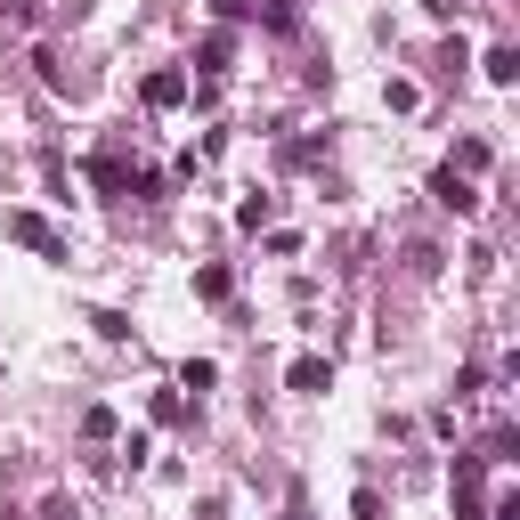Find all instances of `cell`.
Returning a JSON list of instances; mask_svg holds the SVG:
<instances>
[{"label": "cell", "instance_id": "cell-1", "mask_svg": "<svg viewBox=\"0 0 520 520\" xmlns=\"http://www.w3.org/2000/svg\"><path fill=\"white\" fill-rule=\"evenodd\" d=\"M9 236H17L25 252H49V260H65V236H57L41 212H9Z\"/></svg>", "mask_w": 520, "mask_h": 520}, {"label": "cell", "instance_id": "cell-2", "mask_svg": "<svg viewBox=\"0 0 520 520\" xmlns=\"http://www.w3.org/2000/svg\"><path fill=\"white\" fill-rule=\"evenodd\" d=\"M431 195H439V204H447V212H480V187H472L464 171H447V163L431 171Z\"/></svg>", "mask_w": 520, "mask_h": 520}, {"label": "cell", "instance_id": "cell-3", "mask_svg": "<svg viewBox=\"0 0 520 520\" xmlns=\"http://www.w3.org/2000/svg\"><path fill=\"white\" fill-rule=\"evenodd\" d=\"M90 179H98L106 195H122V187H130V163H122V147H98V155H90Z\"/></svg>", "mask_w": 520, "mask_h": 520}, {"label": "cell", "instance_id": "cell-4", "mask_svg": "<svg viewBox=\"0 0 520 520\" xmlns=\"http://www.w3.org/2000/svg\"><path fill=\"white\" fill-rule=\"evenodd\" d=\"M480 65H488V82H496V90H512V82H520V49H488Z\"/></svg>", "mask_w": 520, "mask_h": 520}, {"label": "cell", "instance_id": "cell-5", "mask_svg": "<svg viewBox=\"0 0 520 520\" xmlns=\"http://www.w3.org/2000/svg\"><path fill=\"white\" fill-rule=\"evenodd\" d=\"M179 90H187L179 74H147V106H179Z\"/></svg>", "mask_w": 520, "mask_h": 520}, {"label": "cell", "instance_id": "cell-6", "mask_svg": "<svg viewBox=\"0 0 520 520\" xmlns=\"http://www.w3.org/2000/svg\"><path fill=\"white\" fill-rule=\"evenodd\" d=\"M285 382H293V390H325V358H293Z\"/></svg>", "mask_w": 520, "mask_h": 520}, {"label": "cell", "instance_id": "cell-7", "mask_svg": "<svg viewBox=\"0 0 520 520\" xmlns=\"http://www.w3.org/2000/svg\"><path fill=\"white\" fill-rule=\"evenodd\" d=\"M447 171H464V179H472V171H488V147H480V139H464V147H455V163H447Z\"/></svg>", "mask_w": 520, "mask_h": 520}]
</instances>
